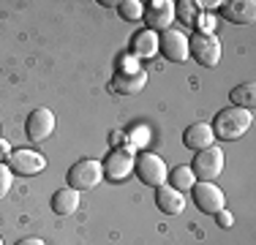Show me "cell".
Wrapping results in <instances>:
<instances>
[{
	"label": "cell",
	"mask_w": 256,
	"mask_h": 245,
	"mask_svg": "<svg viewBox=\"0 0 256 245\" xmlns=\"http://www.w3.org/2000/svg\"><path fill=\"white\" fill-rule=\"evenodd\" d=\"M251 122H254V112L240 109V106H229V109H221L210 126H212L216 139H224V142H237L240 136H246V134H248Z\"/></svg>",
	"instance_id": "6da1fadb"
},
{
	"label": "cell",
	"mask_w": 256,
	"mask_h": 245,
	"mask_svg": "<svg viewBox=\"0 0 256 245\" xmlns=\"http://www.w3.org/2000/svg\"><path fill=\"white\" fill-rule=\"evenodd\" d=\"M101 180H104V169H101V161H96V158H79L74 166L66 172V186L79 194L96 188Z\"/></svg>",
	"instance_id": "7a4b0ae2"
},
{
	"label": "cell",
	"mask_w": 256,
	"mask_h": 245,
	"mask_svg": "<svg viewBox=\"0 0 256 245\" xmlns=\"http://www.w3.org/2000/svg\"><path fill=\"white\" fill-rule=\"evenodd\" d=\"M188 54L204 68H216L221 63V41L212 33H194V38H188Z\"/></svg>",
	"instance_id": "3957f363"
},
{
	"label": "cell",
	"mask_w": 256,
	"mask_h": 245,
	"mask_svg": "<svg viewBox=\"0 0 256 245\" xmlns=\"http://www.w3.org/2000/svg\"><path fill=\"white\" fill-rule=\"evenodd\" d=\"M191 172L199 182H212L221 177L224 172V150L221 147H207V150H199L194 152V164H191Z\"/></svg>",
	"instance_id": "277c9868"
},
{
	"label": "cell",
	"mask_w": 256,
	"mask_h": 245,
	"mask_svg": "<svg viewBox=\"0 0 256 245\" xmlns=\"http://www.w3.org/2000/svg\"><path fill=\"white\" fill-rule=\"evenodd\" d=\"M134 164H136L134 144H123V147H114V150H109V156L104 158L101 169H104V177L120 182V180H126V177L134 172Z\"/></svg>",
	"instance_id": "5b68a950"
},
{
	"label": "cell",
	"mask_w": 256,
	"mask_h": 245,
	"mask_svg": "<svg viewBox=\"0 0 256 245\" xmlns=\"http://www.w3.org/2000/svg\"><path fill=\"white\" fill-rule=\"evenodd\" d=\"M134 172H136L139 182H144V186H150V188L164 186L166 177H169V166L164 164L161 156H156V152H139L136 164H134Z\"/></svg>",
	"instance_id": "8992f818"
},
{
	"label": "cell",
	"mask_w": 256,
	"mask_h": 245,
	"mask_svg": "<svg viewBox=\"0 0 256 245\" xmlns=\"http://www.w3.org/2000/svg\"><path fill=\"white\" fill-rule=\"evenodd\" d=\"M6 166L14 174L33 177L46 169V156H41L38 150H11V156L6 158Z\"/></svg>",
	"instance_id": "52a82bcc"
},
{
	"label": "cell",
	"mask_w": 256,
	"mask_h": 245,
	"mask_svg": "<svg viewBox=\"0 0 256 245\" xmlns=\"http://www.w3.org/2000/svg\"><path fill=\"white\" fill-rule=\"evenodd\" d=\"M158 52L169 60V63H186L191 54H188V36L182 30H164L158 33Z\"/></svg>",
	"instance_id": "ba28073f"
},
{
	"label": "cell",
	"mask_w": 256,
	"mask_h": 245,
	"mask_svg": "<svg viewBox=\"0 0 256 245\" xmlns=\"http://www.w3.org/2000/svg\"><path fill=\"white\" fill-rule=\"evenodd\" d=\"M191 196H194L196 210L204 212V216H216L218 210L226 207V196H224V191L216 182H196V186L191 188Z\"/></svg>",
	"instance_id": "9c48e42d"
},
{
	"label": "cell",
	"mask_w": 256,
	"mask_h": 245,
	"mask_svg": "<svg viewBox=\"0 0 256 245\" xmlns=\"http://www.w3.org/2000/svg\"><path fill=\"white\" fill-rule=\"evenodd\" d=\"M144 24H148V30H153V33H164V30H169L178 20V11H174V3L172 0H153V3L144 6Z\"/></svg>",
	"instance_id": "30bf717a"
},
{
	"label": "cell",
	"mask_w": 256,
	"mask_h": 245,
	"mask_svg": "<svg viewBox=\"0 0 256 245\" xmlns=\"http://www.w3.org/2000/svg\"><path fill=\"white\" fill-rule=\"evenodd\" d=\"M54 114H52V109H46V106H38V109H33V112L28 114V122H25V134H28V139L33 144H41L44 139H50L52 134H54Z\"/></svg>",
	"instance_id": "8fae6325"
},
{
	"label": "cell",
	"mask_w": 256,
	"mask_h": 245,
	"mask_svg": "<svg viewBox=\"0 0 256 245\" xmlns=\"http://www.w3.org/2000/svg\"><path fill=\"white\" fill-rule=\"evenodd\" d=\"M221 16L232 24H251L256 20V3L254 0H229V3H218Z\"/></svg>",
	"instance_id": "7c38bea8"
},
{
	"label": "cell",
	"mask_w": 256,
	"mask_h": 245,
	"mask_svg": "<svg viewBox=\"0 0 256 245\" xmlns=\"http://www.w3.org/2000/svg\"><path fill=\"white\" fill-rule=\"evenodd\" d=\"M182 144L188 147L191 152H199V150H207V147L216 144V134H212V126L210 122H191L182 134Z\"/></svg>",
	"instance_id": "4fadbf2b"
},
{
	"label": "cell",
	"mask_w": 256,
	"mask_h": 245,
	"mask_svg": "<svg viewBox=\"0 0 256 245\" xmlns=\"http://www.w3.org/2000/svg\"><path fill=\"white\" fill-rule=\"evenodd\" d=\"M156 204L164 216H180L186 210V196L180 191H174L169 182H164V186L156 188Z\"/></svg>",
	"instance_id": "5bb4252c"
},
{
	"label": "cell",
	"mask_w": 256,
	"mask_h": 245,
	"mask_svg": "<svg viewBox=\"0 0 256 245\" xmlns=\"http://www.w3.org/2000/svg\"><path fill=\"white\" fill-rule=\"evenodd\" d=\"M148 84V74L139 71V74H123V71H114L112 74V90L118 96H136L144 90Z\"/></svg>",
	"instance_id": "9a60e30c"
},
{
	"label": "cell",
	"mask_w": 256,
	"mask_h": 245,
	"mask_svg": "<svg viewBox=\"0 0 256 245\" xmlns=\"http://www.w3.org/2000/svg\"><path fill=\"white\" fill-rule=\"evenodd\" d=\"M131 54L134 58H142V60H150L158 54V33L153 30H136L131 36Z\"/></svg>",
	"instance_id": "2e32d148"
},
{
	"label": "cell",
	"mask_w": 256,
	"mask_h": 245,
	"mask_svg": "<svg viewBox=\"0 0 256 245\" xmlns=\"http://www.w3.org/2000/svg\"><path fill=\"white\" fill-rule=\"evenodd\" d=\"M50 207H52L54 216H60V218L74 216V212L79 210V191H74V188H68V186L60 188V191H54V194H52Z\"/></svg>",
	"instance_id": "e0dca14e"
},
{
	"label": "cell",
	"mask_w": 256,
	"mask_h": 245,
	"mask_svg": "<svg viewBox=\"0 0 256 245\" xmlns=\"http://www.w3.org/2000/svg\"><path fill=\"white\" fill-rule=\"evenodd\" d=\"M229 98H232V106H240V109L254 112V106H256V84L254 82L237 84V88L229 93Z\"/></svg>",
	"instance_id": "ac0fdd59"
},
{
	"label": "cell",
	"mask_w": 256,
	"mask_h": 245,
	"mask_svg": "<svg viewBox=\"0 0 256 245\" xmlns=\"http://www.w3.org/2000/svg\"><path fill=\"white\" fill-rule=\"evenodd\" d=\"M166 180H169V186H172L174 191H180V194L191 191V188L196 186V177H194L191 166H174L172 172H169Z\"/></svg>",
	"instance_id": "d6986e66"
},
{
	"label": "cell",
	"mask_w": 256,
	"mask_h": 245,
	"mask_svg": "<svg viewBox=\"0 0 256 245\" xmlns=\"http://www.w3.org/2000/svg\"><path fill=\"white\" fill-rule=\"evenodd\" d=\"M118 14L123 16L126 22H139L144 16V3H139V0H120Z\"/></svg>",
	"instance_id": "ffe728a7"
},
{
	"label": "cell",
	"mask_w": 256,
	"mask_h": 245,
	"mask_svg": "<svg viewBox=\"0 0 256 245\" xmlns=\"http://www.w3.org/2000/svg\"><path fill=\"white\" fill-rule=\"evenodd\" d=\"M11 182H14V172L6 166V164H0V199L11 191Z\"/></svg>",
	"instance_id": "44dd1931"
},
{
	"label": "cell",
	"mask_w": 256,
	"mask_h": 245,
	"mask_svg": "<svg viewBox=\"0 0 256 245\" xmlns=\"http://www.w3.org/2000/svg\"><path fill=\"white\" fill-rule=\"evenodd\" d=\"M216 224L221 226V229H232V226H234V216H232L226 207H224V210L216 212Z\"/></svg>",
	"instance_id": "7402d4cb"
},
{
	"label": "cell",
	"mask_w": 256,
	"mask_h": 245,
	"mask_svg": "<svg viewBox=\"0 0 256 245\" xmlns=\"http://www.w3.org/2000/svg\"><path fill=\"white\" fill-rule=\"evenodd\" d=\"M11 156V147H8V142L6 139H0V158H8Z\"/></svg>",
	"instance_id": "603a6c76"
},
{
	"label": "cell",
	"mask_w": 256,
	"mask_h": 245,
	"mask_svg": "<svg viewBox=\"0 0 256 245\" xmlns=\"http://www.w3.org/2000/svg\"><path fill=\"white\" fill-rule=\"evenodd\" d=\"M16 245H44V240H38V237H25V240H20Z\"/></svg>",
	"instance_id": "cb8c5ba5"
},
{
	"label": "cell",
	"mask_w": 256,
	"mask_h": 245,
	"mask_svg": "<svg viewBox=\"0 0 256 245\" xmlns=\"http://www.w3.org/2000/svg\"><path fill=\"white\" fill-rule=\"evenodd\" d=\"M0 245H3V240H0Z\"/></svg>",
	"instance_id": "d4e9b609"
}]
</instances>
